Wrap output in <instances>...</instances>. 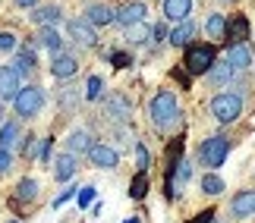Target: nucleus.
Returning a JSON list of instances; mask_svg holds the SVG:
<instances>
[{
    "label": "nucleus",
    "mask_w": 255,
    "mask_h": 223,
    "mask_svg": "<svg viewBox=\"0 0 255 223\" xmlns=\"http://www.w3.org/2000/svg\"><path fill=\"white\" fill-rule=\"evenodd\" d=\"M148 116H151V126L158 132H170L183 123V110L176 104V94L173 91H158L148 104Z\"/></svg>",
    "instance_id": "nucleus-1"
},
{
    "label": "nucleus",
    "mask_w": 255,
    "mask_h": 223,
    "mask_svg": "<svg viewBox=\"0 0 255 223\" xmlns=\"http://www.w3.org/2000/svg\"><path fill=\"white\" fill-rule=\"evenodd\" d=\"M227 154H230V139L227 135H211V139H205L199 145V163L205 170H218L224 167V160H227Z\"/></svg>",
    "instance_id": "nucleus-2"
},
{
    "label": "nucleus",
    "mask_w": 255,
    "mask_h": 223,
    "mask_svg": "<svg viewBox=\"0 0 255 223\" xmlns=\"http://www.w3.org/2000/svg\"><path fill=\"white\" fill-rule=\"evenodd\" d=\"M211 116L221 126L237 123L240 116H243V94L240 91H221V94H214V98H211Z\"/></svg>",
    "instance_id": "nucleus-3"
},
{
    "label": "nucleus",
    "mask_w": 255,
    "mask_h": 223,
    "mask_svg": "<svg viewBox=\"0 0 255 223\" xmlns=\"http://www.w3.org/2000/svg\"><path fill=\"white\" fill-rule=\"evenodd\" d=\"M13 107H16L19 120H35L38 110L44 107V88H38V85H25V88H19Z\"/></svg>",
    "instance_id": "nucleus-4"
},
{
    "label": "nucleus",
    "mask_w": 255,
    "mask_h": 223,
    "mask_svg": "<svg viewBox=\"0 0 255 223\" xmlns=\"http://www.w3.org/2000/svg\"><path fill=\"white\" fill-rule=\"evenodd\" d=\"M214 44H186V73H192V75H205L214 66Z\"/></svg>",
    "instance_id": "nucleus-5"
},
{
    "label": "nucleus",
    "mask_w": 255,
    "mask_h": 223,
    "mask_svg": "<svg viewBox=\"0 0 255 223\" xmlns=\"http://www.w3.org/2000/svg\"><path fill=\"white\" fill-rule=\"evenodd\" d=\"M104 116L114 126H126V123L132 120V104H129V98L120 94V91H114L111 98H104Z\"/></svg>",
    "instance_id": "nucleus-6"
},
{
    "label": "nucleus",
    "mask_w": 255,
    "mask_h": 223,
    "mask_svg": "<svg viewBox=\"0 0 255 223\" xmlns=\"http://www.w3.org/2000/svg\"><path fill=\"white\" fill-rule=\"evenodd\" d=\"M88 160H92V167H98V170H114L117 163H120V151L111 148V145H104V142H95L92 151H88Z\"/></svg>",
    "instance_id": "nucleus-7"
},
{
    "label": "nucleus",
    "mask_w": 255,
    "mask_h": 223,
    "mask_svg": "<svg viewBox=\"0 0 255 223\" xmlns=\"http://www.w3.org/2000/svg\"><path fill=\"white\" fill-rule=\"evenodd\" d=\"M66 32H70V38H73L76 44H82V47H95V44H98L95 25L88 22L85 16H79V19H70V22H66Z\"/></svg>",
    "instance_id": "nucleus-8"
},
{
    "label": "nucleus",
    "mask_w": 255,
    "mask_h": 223,
    "mask_svg": "<svg viewBox=\"0 0 255 223\" xmlns=\"http://www.w3.org/2000/svg\"><path fill=\"white\" fill-rule=\"evenodd\" d=\"M19 79L22 75L16 73V66L13 63H6V66H0V104L3 101H16V94H19Z\"/></svg>",
    "instance_id": "nucleus-9"
},
{
    "label": "nucleus",
    "mask_w": 255,
    "mask_h": 223,
    "mask_svg": "<svg viewBox=\"0 0 255 223\" xmlns=\"http://www.w3.org/2000/svg\"><path fill=\"white\" fill-rule=\"evenodd\" d=\"M227 63L233 66V73H246L252 66V51L246 41H230L227 44Z\"/></svg>",
    "instance_id": "nucleus-10"
},
{
    "label": "nucleus",
    "mask_w": 255,
    "mask_h": 223,
    "mask_svg": "<svg viewBox=\"0 0 255 223\" xmlns=\"http://www.w3.org/2000/svg\"><path fill=\"white\" fill-rule=\"evenodd\" d=\"M230 214L233 220H246L255 214V189H243L230 198Z\"/></svg>",
    "instance_id": "nucleus-11"
},
{
    "label": "nucleus",
    "mask_w": 255,
    "mask_h": 223,
    "mask_svg": "<svg viewBox=\"0 0 255 223\" xmlns=\"http://www.w3.org/2000/svg\"><path fill=\"white\" fill-rule=\"evenodd\" d=\"M51 73H54L57 82H66V79H73V75L79 73V60H76L73 54H57L54 63H51Z\"/></svg>",
    "instance_id": "nucleus-12"
},
{
    "label": "nucleus",
    "mask_w": 255,
    "mask_h": 223,
    "mask_svg": "<svg viewBox=\"0 0 255 223\" xmlns=\"http://www.w3.org/2000/svg\"><path fill=\"white\" fill-rule=\"evenodd\" d=\"M85 19L95 28L98 25H111L114 19H117V9H111L107 3H101V0H92V3H85Z\"/></svg>",
    "instance_id": "nucleus-13"
},
{
    "label": "nucleus",
    "mask_w": 255,
    "mask_h": 223,
    "mask_svg": "<svg viewBox=\"0 0 255 223\" xmlns=\"http://www.w3.org/2000/svg\"><path fill=\"white\" fill-rule=\"evenodd\" d=\"M233 75H237V73H233V66H230L227 60H224V63L214 60V66H211L208 73H205V82H208L211 88H224V85H230V82H233Z\"/></svg>",
    "instance_id": "nucleus-14"
},
{
    "label": "nucleus",
    "mask_w": 255,
    "mask_h": 223,
    "mask_svg": "<svg viewBox=\"0 0 255 223\" xmlns=\"http://www.w3.org/2000/svg\"><path fill=\"white\" fill-rule=\"evenodd\" d=\"M145 16H148L145 3H142V0H132V3H126V6L117 9V19H114V22H120V25L126 28V25H132V22H142Z\"/></svg>",
    "instance_id": "nucleus-15"
},
{
    "label": "nucleus",
    "mask_w": 255,
    "mask_h": 223,
    "mask_svg": "<svg viewBox=\"0 0 255 223\" xmlns=\"http://www.w3.org/2000/svg\"><path fill=\"white\" fill-rule=\"evenodd\" d=\"M76 170H79V163H76V154H73V151L57 154V160H54V176L60 179V182H70V179L76 176Z\"/></svg>",
    "instance_id": "nucleus-16"
},
{
    "label": "nucleus",
    "mask_w": 255,
    "mask_h": 223,
    "mask_svg": "<svg viewBox=\"0 0 255 223\" xmlns=\"http://www.w3.org/2000/svg\"><path fill=\"white\" fill-rule=\"evenodd\" d=\"M192 13V0H164V19L167 22H183Z\"/></svg>",
    "instance_id": "nucleus-17"
},
{
    "label": "nucleus",
    "mask_w": 255,
    "mask_h": 223,
    "mask_svg": "<svg viewBox=\"0 0 255 223\" xmlns=\"http://www.w3.org/2000/svg\"><path fill=\"white\" fill-rule=\"evenodd\" d=\"M192 38H195V22H192V19H183V22H176V28L167 35V41L173 47H186Z\"/></svg>",
    "instance_id": "nucleus-18"
},
{
    "label": "nucleus",
    "mask_w": 255,
    "mask_h": 223,
    "mask_svg": "<svg viewBox=\"0 0 255 223\" xmlns=\"http://www.w3.org/2000/svg\"><path fill=\"white\" fill-rule=\"evenodd\" d=\"M92 145H95V135L88 129H76V132H70V139H66V148L73 154H88Z\"/></svg>",
    "instance_id": "nucleus-19"
},
{
    "label": "nucleus",
    "mask_w": 255,
    "mask_h": 223,
    "mask_svg": "<svg viewBox=\"0 0 255 223\" xmlns=\"http://www.w3.org/2000/svg\"><path fill=\"white\" fill-rule=\"evenodd\" d=\"M38 41H41V47H47L54 57H57V54H66V44L60 41V32H57L54 25H41V35H38Z\"/></svg>",
    "instance_id": "nucleus-20"
},
{
    "label": "nucleus",
    "mask_w": 255,
    "mask_h": 223,
    "mask_svg": "<svg viewBox=\"0 0 255 223\" xmlns=\"http://www.w3.org/2000/svg\"><path fill=\"white\" fill-rule=\"evenodd\" d=\"M60 6H57V3H51V6H32V16H28V19H32V22L35 25H54V22H60Z\"/></svg>",
    "instance_id": "nucleus-21"
},
{
    "label": "nucleus",
    "mask_w": 255,
    "mask_h": 223,
    "mask_svg": "<svg viewBox=\"0 0 255 223\" xmlns=\"http://www.w3.org/2000/svg\"><path fill=\"white\" fill-rule=\"evenodd\" d=\"M126 41L135 44V47H139V44H148V41H151V25L145 22V19H142V22L126 25Z\"/></svg>",
    "instance_id": "nucleus-22"
},
{
    "label": "nucleus",
    "mask_w": 255,
    "mask_h": 223,
    "mask_svg": "<svg viewBox=\"0 0 255 223\" xmlns=\"http://www.w3.org/2000/svg\"><path fill=\"white\" fill-rule=\"evenodd\" d=\"M82 101H85V94H82V88H76V85H63V88L57 91V104H60V107H66V110L79 107Z\"/></svg>",
    "instance_id": "nucleus-23"
},
{
    "label": "nucleus",
    "mask_w": 255,
    "mask_h": 223,
    "mask_svg": "<svg viewBox=\"0 0 255 223\" xmlns=\"http://www.w3.org/2000/svg\"><path fill=\"white\" fill-rule=\"evenodd\" d=\"M224 38H227V44L230 41H246V38H249V19L246 16H233L227 22V35H224Z\"/></svg>",
    "instance_id": "nucleus-24"
},
{
    "label": "nucleus",
    "mask_w": 255,
    "mask_h": 223,
    "mask_svg": "<svg viewBox=\"0 0 255 223\" xmlns=\"http://www.w3.org/2000/svg\"><path fill=\"white\" fill-rule=\"evenodd\" d=\"M205 32H208L211 41H221L224 35H227V16H221V13H211L208 19H205Z\"/></svg>",
    "instance_id": "nucleus-25"
},
{
    "label": "nucleus",
    "mask_w": 255,
    "mask_h": 223,
    "mask_svg": "<svg viewBox=\"0 0 255 223\" xmlns=\"http://www.w3.org/2000/svg\"><path fill=\"white\" fill-rule=\"evenodd\" d=\"M35 198H38V182H35L32 176L19 179V186H16V201H22V205H32Z\"/></svg>",
    "instance_id": "nucleus-26"
},
{
    "label": "nucleus",
    "mask_w": 255,
    "mask_h": 223,
    "mask_svg": "<svg viewBox=\"0 0 255 223\" xmlns=\"http://www.w3.org/2000/svg\"><path fill=\"white\" fill-rule=\"evenodd\" d=\"M82 94H85V101H92V104L95 101H104V79H101V75H88Z\"/></svg>",
    "instance_id": "nucleus-27"
},
{
    "label": "nucleus",
    "mask_w": 255,
    "mask_h": 223,
    "mask_svg": "<svg viewBox=\"0 0 255 223\" xmlns=\"http://www.w3.org/2000/svg\"><path fill=\"white\" fill-rule=\"evenodd\" d=\"M221 192H224V179L218 176V173H214V170H208V173H205V176H202V195H221Z\"/></svg>",
    "instance_id": "nucleus-28"
},
{
    "label": "nucleus",
    "mask_w": 255,
    "mask_h": 223,
    "mask_svg": "<svg viewBox=\"0 0 255 223\" xmlns=\"http://www.w3.org/2000/svg\"><path fill=\"white\" fill-rule=\"evenodd\" d=\"M16 139H19V123L16 120H9V123L0 126V148H13Z\"/></svg>",
    "instance_id": "nucleus-29"
},
{
    "label": "nucleus",
    "mask_w": 255,
    "mask_h": 223,
    "mask_svg": "<svg viewBox=\"0 0 255 223\" xmlns=\"http://www.w3.org/2000/svg\"><path fill=\"white\" fill-rule=\"evenodd\" d=\"M145 195H148V173H135L132 182H129V198L142 201Z\"/></svg>",
    "instance_id": "nucleus-30"
},
{
    "label": "nucleus",
    "mask_w": 255,
    "mask_h": 223,
    "mask_svg": "<svg viewBox=\"0 0 255 223\" xmlns=\"http://www.w3.org/2000/svg\"><path fill=\"white\" fill-rule=\"evenodd\" d=\"M148 167H151V154H148V148H145L142 142H135V170H139V173H148Z\"/></svg>",
    "instance_id": "nucleus-31"
},
{
    "label": "nucleus",
    "mask_w": 255,
    "mask_h": 223,
    "mask_svg": "<svg viewBox=\"0 0 255 223\" xmlns=\"http://www.w3.org/2000/svg\"><path fill=\"white\" fill-rule=\"evenodd\" d=\"M95 186H85V189H79V192H76V201H79V208H88V205H92V201H95Z\"/></svg>",
    "instance_id": "nucleus-32"
},
{
    "label": "nucleus",
    "mask_w": 255,
    "mask_h": 223,
    "mask_svg": "<svg viewBox=\"0 0 255 223\" xmlns=\"http://www.w3.org/2000/svg\"><path fill=\"white\" fill-rule=\"evenodd\" d=\"M16 41H19V38H16L13 32H3V35H0V51H3V54H9V51H16V47H19Z\"/></svg>",
    "instance_id": "nucleus-33"
},
{
    "label": "nucleus",
    "mask_w": 255,
    "mask_h": 223,
    "mask_svg": "<svg viewBox=\"0 0 255 223\" xmlns=\"http://www.w3.org/2000/svg\"><path fill=\"white\" fill-rule=\"evenodd\" d=\"M51 151H54V139L38 142V160H51Z\"/></svg>",
    "instance_id": "nucleus-34"
},
{
    "label": "nucleus",
    "mask_w": 255,
    "mask_h": 223,
    "mask_svg": "<svg viewBox=\"0 0 255 223\" xmlns=\"http://www.w3.org/2000/svg\"><path fill=\"white\" fill-rule=\"evenodd\" d=\"M76 192H79V189H76V186H70V189H63V192H60V195H57V198H54V208H57V211H60V208L66 205V201H70V198L76 195Z\"/></svg>",
    "instance_id": "nucleus-35"
},
{
    "label": "nucleus",
    "mask_w": 255,
    "mask_h": 223,
    "mask_svg": "<svg viewBox=\"0 0 255 223\" xmlns=\"http://www.w3.org/2000/svg\"><path fill=\"white\" fill-rule=\"evenodd\" d=\"M13 167V148H0V173H6Z\"/></svg>",
    "instance_id": "nucleus-36"
},
{
    "label": "nucleus",
    "mask_w": 255,
    "mask_h": 223,
    "mask_svg": "<svg viewBox=\"0 0 255 223\" xmlns=\"http://www.w3.org/2000/svg\"><path fill=\"white\" fill-rule=\"evenodd\" d=\"M35 142H38L35 135H25V145H22V154H25V157H38V145Z\"/></svg>",
    "instance_id": "nucleus-37"
},
{
    "label": "nucleus",
    "mask_w": 255,
    "mask_h": 223,
    "mask_svg": "<svg viewBox=\"0 0 255 223\" xmlns=\"http://www.w3.org/2000/svg\"><path fill=\"white\" fill-rule=\"evenodd\" d=\"M111 63H117L120 70H126V66H129L132 60H129V54H120V51H114V54H111Z\"/></svg>",
    "instance_id": "nucleus-38"
},
{
    "label": "nucleus",
    "mask_w": 255,
    "mask_h": 223,
    "mask_svg": "<svg viewBox=\"0 0 255 223\" xmlns=\"http://www.w3.org/2000/svg\"><path fill=\"white\" fill-rule=\"evenodd\" d=\"M167 35H170V32H167V25H161V22L151 28V38H154V41H167Z\"/></svg>",
    "instance_id": "nucleus-39"
},
{
    "label": "nucleus",
    "mask_w": 255,
    "mask_h": 223,
    "mask_svg": "<svg viewBox=\"0 0 255 223\" xmlns=\"http://www.w3.org/2000/svg\"><path fill=\"white\" fill-rule=\"evenodd\" d=\"M211 217H214V211H202V214H195L189 223H211Z\"/></svg>",
    "instance_id": "nucleus-40"
},
{
    "label": "nucleus",
    "mask_w": 255,
    "mask_h": 223,
    "mask_svg": "<svg viewBox=\"0 0 255 223\" xmlns=\"http://www.w3.org/2000/svg\"><path fill=\"white\" fill-rule=\"evenodd\" d=\"M173 75H176V79H180V82H183V85H186V88H189V75H186V73H183V70H176V73H173Z\"/></svg>",
    "instance_id": "nucleus-41"
},
{
    "label": "nucleus",
    "mask_w": 255,
    "mask_h": 223,
    "mask_svg": "<svg viewBox=\"0 0 255 223\" xmlns=\"http://www.w3.org/2000/svg\"><path fill=\"white\" fill-rule=\"evenodd\" d=\"M16 6H25V9H32V6H38V0H16Z\"/></svg>",
    "instance_id": "nucleus-42"
},
{
    "label": "nucleus",
    "mask_w": 255,
    "mask_h": 223,
    "mask_svg": "<svg viewBox=\"0 0 255 223\" xmlns=\"http://www.w3.org/2000/svg\"><path fill=\"white\" fill-rule=\"evenodd\" d=\"M123 223H142V220L139 217H129V220H123Z\"/></svg>",
    "instance_id": "nucleus-43"
},
{
    "label": "nucleus",
    "mask_w": 255,
    "mask_h": 223,
    "mask_svg": "<svg viewBox=\"0 0 255 223\" xmlns=\"http://www.w3.org/2000/svg\"><path fill=\"white\" fill-rule=\"evenodd\" d=\"M211 223H224V220H218V214H214V217H211Z\"/></svg>",
    "instance_id": "nucleus-44"
},
{
    "label": "nucleus",
    "mask_w": 255,
    "mask_h": 223,
    "mask_svg": "<svg viewBox=\"0 0 255 223\" xmlns=\"http://www.w3.org/2000/svg\"><path fill=\"white\" fill-rule=\"evenodd\" d=\"M0 120H3V107H0Z\"/></svg>",
    "instance_id": "nucleus-45"
},
{
    "label": "nucleus",
    "mask_w": 255,
    "mask_h": 223,
    "mask_svg": "<svg viewBox=\"0 0 255 223\" xmlns=\"http://www.w3.org/2000/svg\"><path fill=\"white\" fill-rule=\"evenodd\" d=\"M221 3H233V0H221Z\"/></svg>",
    "instance_id": "nucleus-46"
},
{
    "label": "nucleus",
    "mask_w": 255,
    "mask_h": 223,
    "mask_svg": "<svg viewBox=\"0 0 255 223\" xmlns=\"http://www.w3.org/2000/svg\"><path fill=\"white\" fill-rule=\"evenodd\" d=\"M9 223H19V220H9Z\"/></svg>",
    "instance_id": "nucleus-47"
}]
</instances>
